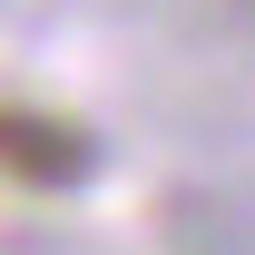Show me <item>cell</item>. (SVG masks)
<instances>
[{"label":"cell","mask_w":255,"mask_h":255,"mask_svg":"<svg viewBox=\"0 0 255 255\" xmlns=\"http://www.w3.org/2000/svg\"><path fill=\"white\" fill-rule=\"evenodd\" d=\"M0 177L39 187V196H69L98 177V137L59 108H0Z\"/></svg>","instance_id":"obj_1"}]
</instances>
